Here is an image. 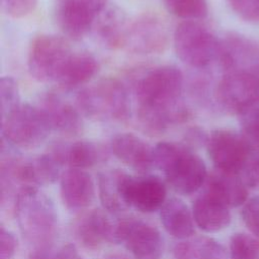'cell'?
<instances>
[{"label":"cell","mask_w":259,"mask_h":259,"mask_svg":"<svg viewBox=\"0 0 259 259\" xmlns=\"http://www.w3.org/2000/svg\"><path fill=\"white\" fill-rule=\"evenodd\" d=\"M103 259H130L127 256L123 255V254H119V253H112L109 254L107 256H105Z\"/></svg>","instance_id":"cell-37"},{"label":"cell","mask_w":259,"mask_h":259,"mask_svg":"<svg viewBox=\"0 0 259 259\" xmlns=\"http://www.w3.org/2000/svg\"><path fill=\"white\" fill-rule=\"evenodd\" d=\"M110 149L120 162L140 173H146L155 166L154 148L132 133L115 135L111 140Z\"/></svg>","instance_id":"cell-16"},{"label":"cell","mask_w":259,"mask_h":259,"mask_svg":"<svg viewBox=\"0 0 259 259\" xmlns=\"http://www.w3.org/2000/svg\"><path fill=\"white\" fill-rule=\"evenodd\" d=\"M13 211L25 241L36 249H48L56 237L58 215L53 201L37 187L26 186L16 195Z\"/></svg>","instance_id":"cell-2"},{"label":"cell","mask_w":259,"mask_h":259,"mask_svg":"<svg viewBox=\"0 0 259 259\" xmlns=\"http://www.w3.org/2000/svg\"><path fill=\"white\" fill-rule=\"evenodd\" d=\"M206 148L217 170L231 174L245 170L253 151V145L243 134L225 128L210 133Z\"/></svg>","instance_id":"cell-9"},{"label":"cell","mask_w":259,"mask_h":259,"mask_svg":"<svg viewBox=\"0 0 259 259\" xmlns=\"http://www.w3.org/2000/svg\"><path fill=\"white\" fill-rule=\"evenodd\" d=\"M37 0H1L2 9L11 17L20 18L31 13Z\"/></svg>","instance_id":"cell-32"},{"label":"cell","mask_w":259,"mask_h":259,"mask_svg":"<svg viewBox=\"0 0 259 259\" xmlns=\"http://www.w3.org/2000/svg\"><path fill=\"white\" fill-rule=\"evenodd\" d=\"M165 230L177 239L190 238L194 233V219L188 206L179 198L172 197L163 204L160 211Z\"/></svg>","instance_id":"cell-23"},{"label":"cell","mask_w":259,"mask_h":259,"mask_svg":"<svg viewBox=\"0 0 259 259\" xmlns=\"http://www.w3.org/2000/svg\"><path fill=\"white\" fill-rule=\"evenodd\" d=\"M175 259H226L223 246L208 237H196L177 244Z\"/></svg>","instance_id":"cell-25"},{"label":"cell","mask_w":259,"mask_h":259,"mask_svg":"<svg viewBox=\"0 0 259 259\" xmlns=\"http://www.w3.org/2000/svg\"><path fill=\"white\" fill-rule=\"evenodd\" d=\"M61 197L67 208L81 210L94 198V183L89 173L82 169L69 168L60 179Z\"/></svg>","instance_id":"cell-18"},{"label":"cell","mask_w":259,"mask_h":259,"mask_svg":"<svg viewBox=\"0 0 259 259\" xmlns=\"http://www.w3.org/2000/svg\"><path fill=\"white\" fill-rule=\"evenodd\" d=\"M122 243L136 259H159L164 250L160 231L137 218H122L116 222L115 244Z\"/></svg>","instance_id":"cell-10"},{"label":"cell","mask_w":259,"mask_h":259,"mask_svg":"<svg viewBox=\"0 0 259 259\" xmlns=\"http://www.w3.org/2000/svg\"><path fill=\"white\" fill-rule=\"evenodd\" d=\"M76 105L83 115L100 122L124 121L131 113L127 89L114 78L101 79L81 90Z\"/></svg>","instance_id":"cell-4"},{"label":"cell","mask_w":259,"mask_h":259,"mask_svg":"<svg viewBox=\"0 0 259 259\" xmlns=\"http://www.w3.org/2000/svg\"><path fill=\"white\" fill-rule=\"evenodd\" d=\"M164 4L171 14L185 20L202 19L208 12L206 0H164Z\"/></svg>","instance_id":"cell-26"},{"label":"cell","mask_w":259,"mask_h":259,"mask_svg":"<svg viewBox=\"0 0 259 259\" xmlns=\"http://www.w3.org/2000/svg\"><path fill=\"white\" fill-rule=\"evenodd\" d=\"M27 259H60L58 252L51 251V248L48 249H36L33 250Z\"/></svg>","instance_id":"cell-35"},{"label":"cell","mask_w":259,"mask_h":259,"mask_svg":"<svg viewBox=\"0 0 259 259\" xmlns=\"http://www.w3.org/2000/svg\"><path fill=\"white\" fill-rule=\"evenodd\" d=\"M1 119L8 116L21 103L16 81L12 77H2L0 81Z\"/></svg>","instance_id":"cell-28"},{"label":"cell","mask_w":259,"mask_h":259,"mask_svg":"<svg viewBox=\"0 0 259 259\" xmlns=\"http://www.w3.org/2000/svg\"><path fill=\"white\" fill-rule=\"evenodd\" d=\"M115 228L116 222L108 213L101 209H91L75 221L73 231L83 247L96 250L107 243H115Z\"/></svg>","instance_id":"cell-12"},{"label":"cell","mask_w":259,"mask_h":259,"mask_svg":"<svg viewBox=\"0 0 259 259\" xmlns=\"http://www.w3.org/2000/svg\"><path fill=\"white\" fill-rule=\"evenodd\" d=\"M182 90L183 75L175 66H156L141 73L134 82V94L142 131L157 136L186 121L190 113Z\"/></svg>","instance_id":"cell-1"},{"label":"cell","mask_w":259,"mask_h":259,"mask_svg":"<svg viewBox=\"0 0 259 259\" xmlns=\"http://www.w3.org/2000/svg\"><path fill=\"white\" fill-rule=\"evenodd\" d=\"M242 218L249 231L259 239V196L248 199L242 209Z\"/></svg>","instance_id":"cell-31"},{"label":"cell","mask_w":259,"mask_h":259,"mask_svg":"<svg viewBox=\"0 0 259 259\" xmlns=\"http://www.w3.org/2000/svg\"><path fill=\"white\" fill-rule=\"evenodd\" d=\"M83 1L96 15L100 14L106 7L108 0H81Z\"/></svg>","instance_id":"cell-36"},{"label":"cell","mask_w":259,"mask_h":259,"mask_svg":"<svg viewBox=\"0 0 259 259\" xmlns=\"http://www.w3.org/2000/svg\"><path fill=\"white\" fill-rule=\"evenodd\" d=\"M96 14L81 0H61L56 11V20L65 35L80 40L91 30Z\"/></svg>","instance_id":"cell-17"},{"label":"cell","mask_w":259,"mask_h":259,"mask_svg":"<svg viewBox=\"0 0 259 259\" xmlns=\"http://www.w3.org/2000/svg\"><path fill=\"white\" fill-rule=\"evenodd\" d=\"M214 98L221 108L237 114L259 101V66L227 72L215 87Z\"/></svg>","instance_id":"cell-8"},{"label":"cell","mask_w":259,"mask_h":259,"mask_svg":"<svg viewBox=\"0 0 259 259\" xmlns=\"http://www.w3.org/2000/svg\"><path fill=\"white\" fill-rule=\"evenodd\" d=\"M238 115L243 135L252 145L259 144V101L250 104Z\"/></svg>","instance_id":"cell-29"},{"label":"cell","mask_w":259,"mask_h":259,"mask_svg":"<svg viewBox=\"0 0 259 259\" xmlns=\"http://www.w3.org/2000/svg\"><path fill=\"white\" fill-rule=\"evenodd\" d=\"M177 57L193 68H204L219 59L221 41L204 25L194 20L179 23L173 32Z\"/></svg>","instance_id":"cell-5"},{"label":"cell","mask_w":259,"mask_h":259,"mask_svg":"<svg viewBox=\"0 0 259 259\" xmlns=\"http://www.w3.org/2000/svg\"><path fill=\"white\" fill-rule=\"evenodd\" d=\"M130 176L118 169L104 171L99 174L98 192L104 209L116 213L130 207L126 198V186Z\"/></svg>","instance_id":"cell-20"},{"label":"cell","mask_w":259,"mask_h":259,"mask_svg":"<svg viewBox=\"0 0 259 259\" xmlns=\"http://www.w3.org/2000/svg\"><path fill=\"white\" fill-rule=\"evenodd\" d=\"M73 49L64 38L40 34L30 44L27 66L30 75L39 82H55L65 67Z\"/></svg>","instance_id":"cell-7"},{"label":"cell","mask_w":259,"mask_h":259,"mask_svg":"<svg viewBox=\"0 0 259 259\" xmlns=\"http://www.w3.org/2000/svg\"><path fill=\"white\" fill-rule=\"evenodd\" d=\"M44 112L52 131L73 137L83 131L82 113L71 103L52 92L44 94L37 105Z\"/></svg>","instance_id":"cell-13"},{"label":"cell","mask_w":259,"mask_h":259,"mask_svg":"<svg viewBox=\"0 0 259 259\" xmlns=\"http://www.w3.org/2000/svg\"><path fill=\"white\" fill-rule=\"evenodd\" d=\"M169 42L168 26L158 14L143 13L130 20L123 48L139 55L163 52Z\"/></svg>","instance_id":"cell-11"},{"label":"cell","mask_w":259,"mask_h":259,"mask_svg":"<svg viewBox=\"0 0 259 259\" xmlns=\"http://www.w3.org/2000/svg\"><path fill=\"white\" fill-rule=\"evenodd\" d=\"M17 248L15 236L4 227L0 228V259H12Z\"/></svg>","instance_id":"cell-33"},{"label":"cell","mask_w":259,"mask_h":259,"mask_svg":"<svg viewBox=\"0 0 259 259\" xmlns=\"http://www.w3.org/2000/svg\"><path fill=\"white\" fill-rule=\"evenodd\" d=\"M227 2L242 19L259 23V0H227Z\"/></svg>","instance_id":"cell-30"},{"label":"cell","mask_w":259,"mask_h":259,"mask_svg":"<svg viewBox=\"0 0 259 259\" xmlns=\"http://www.w3.org/2000/svg\"><path fill=\"white\" fill-rule=\"evenodd\" d=\"M167 188L164 181L154 175L130 176L126 186V198L130 207L141 212L151 213L161 209L166 202Z\"/></svg>","instance_id":"cell-14"},{"label":"cell","mask_w":259,"mask_h":259,"mask_svg":"<svg viewBox=\"0 0 259 259\" xmlns=\"http://www.w3.org/2000/svg\"><path fill=\"white\" fill-rule=\"evenodd\" d=\"M49 153L61 166L67 165L69 168L82 170L103 162L107 157V152L102 146L87 140L55 143Z\"/></svg>","instance_id":"cell-15"},{"label":"cell","mask_w":259,"mask_h":259,"mask_svg":"<svg viewBox=\"0 0 259 259\" xmlns=\"http://www.w3.org/2000/svg\"><path fill=\"white\" fill-rule=\"evenodd\" d=\"M60 259H84L75 245L67 244L57 250Z\"/></svg>","instance_id":"cell-34"},{"label":"cell","mask_w":259,"mask_h":259,"mask_svg":"<svg viewBox=\"0 0 259 259\" xmlns=\"http://www.w3.org/2000/svg\"><path fill=\"white\" fill-rule=\"evenodd\" d=\"M154 163L178 193L188 195L198 190L207 177L203 160L189 148L172 142L154 147Z\"/></svg>","instance_id":"cell-3"},{"label":"cell","mask_w":259,"mask_h":259,"mask_svg":"<svg viewBox=\"0 0 259 259\" xmlns=\"http://www.w3.org/2000/svg\"><path fill=\"white\" fill-rule=\"evenodd\" d=\"M205 193L211 195L226 206L236 207L247 201V183L240 174L226 173L217 170L207 175Z\"/></svg>","instance_id":"cell-19"},{"label":"cell","mask_w":259,"mask_h":259,"mask_svg":"<svg viewBox=\"0 0 259 259\" xmlns=\"http://www.w3.org/2000/svg\"><path fill=\"white\" fill-rule=\"evenodd\" d=\"M97 70V61L90 53L73 51L56 84L66 90L74 89L87 83L96 74Z\"/></svg>","instance_id":"cell-22"},{"label":"cell","mask_w":259,"mask_h":259,"mask_svg":"<svg viewBox=\"0 0 259 259\" xmlns=\"http://www.w3.org/2000/svg\"><path fill=\"white\" fill-rule=\"evenodd\" d=\"M230 259H259V239L245 233L235 234L230 241Z\"/></svg>","instance_id":"cell-27"},{"label":"cell","mask_w":259,"mask_h":259,"mask_svg":"<svg viewBox=\"0 0 259 259\" xmlns=\"http://www.w3.org/2000/svg\"><path fill=\"white\" fill-rule=\"evenodd\" d=\"M192 214L195 224L207 233L221 231L231 222L229 207L205 192L194 200Z\"/></svg>","instance_id":"cell-21"},{"label":"cell","mask_w":259,"mask_h":259,"mask_svg":"<svg viewBox=\"0 0 259 259\" xmlns=\"http://www.w3.org/2000/svg\"><path fill=\"white\" fill-rule=\"evenodd\" d=\"M130 20L117 7L104 9L96 21V34L99 40L109 49L123 48Z\"/></svg>","instance_id":"cell-24"},{"label":"cell","mask_w":259,"mask_h":259,"mask_svg":"<svg viewBox=\"0 0 259 259\" xmlns=\"http://www.w3.org/2000/svg\"><path fill=\"white\" fill-rule=\"evenodd\" d=\"M51 126L38 106L20 104L1 119L2 140L11 146L30 149L39 146L49 136Z\"/></svg>","instance_id":"cell-6"}]
</instances>
